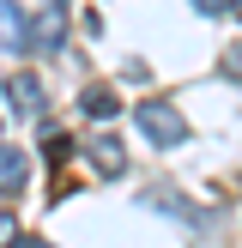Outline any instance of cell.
Wrapping results in <instances>:
<instances>
[{
	"instance_id": "obj_6",
	"label": "cell",
	"mask_w": 242,
	"mask_h": 248,
	"mask_svg": "<svg viewBox=\"0 0 242 248\" xmlns=\"http://www.w3.org/2000/svg\"><path fill=\"white\" fill-rule=\"evenodd\" d=\"M0 43H6L12 55H24V48H30V18H24V12L12 6V0L0 6Z\"/></svg>"
},
{
	"instance_id": "obj_1",
	"label": "cell",
	"mask_w": 242,
	"mask_h": 248,
	"mask_svg": "<svg viewBox=\"0 0 242 248\" xmlns=\"http://www.w3.org/2000/svg\"><path fill=\"white\" fill-rule=\"evenodd\" d=\"M133 121H139V133H145L151 145H182V140H188V121H182L164 97H145V103L133 109Z\"/></svg>"
},
{
	"instance_id": "obj_7",
	"label": "cell",
	"mask_w": 242,
	"mask_h": 248,
	"mask_svg": "<svg viewBox=\"0 0 242 248\" xmlns=\"http://www.w3.org/2000/svg\"><path fill=\"white\" fill-rule=\"evenodd\" d=\"M79 109H85V115H91V121H109V115H115V109H121V97L109 91V85H91V91L79 97Z\"/></svg>"
},
{
	"instance_id": "obj_2",
	"label": "cell",
	"mask_w": 242,
	"mask_h": 248,
	"mask_svg": "<svg viewBox=\"0 0 242 248\" xmlns=\"http://www.w3.org/2000/svg\"><path fill=\"white\" fill-rule=\"evenodd\" d=\"M67 43V0H43V12L30 18V48L36 55H55Z\"/></svg>"
},
{
	"instance_id": "obj_9",
	"label": "cell",
	"mask_w": 242,
	"mask_h": 248,
	"mask_svg": "<svg viewBox=\"0 0 242 248\" xmlns=\"http://www.w3.org/2000/svg\"><path fill=\"white\" fill-rule=\"evenodd\" d=\"M12 236H18V218H12V212H0V242H12Z\"/></svg>"
},
{
	"instance_id": "obj_8",
	"label": "cell",
	"mask_w": 242,
	"mask_h": 248,
	"mask_svg": "<svg viewBox=\"0 0 242 248\" xmlns=\"http://www.w3.org/2000/svg\"><path fill=\"white\" fill-rule=\"evenodd\" d=\"M194 12L200 18H218V12H230V0H194Z\"/></svg>"
},
{
	"instance_id": "obj_5",
	"label": "cell",
	"mask_w": 242,
	"mask_h": 248,
	"mask_svg": "<svg viewBox=\"0 0 242 248\" xmlns=\"http://www.w3.org/2000/svg\"><path fill=\"white\" fill-rule=\"evenodd\" d=\"M6 97H12V115H43V79L36 73H18L6 85Z\"/></svg>"
},
{
	"instance_id": "obj_3",
	"label": "cell",
	"mask_w": 242,
	"mask_h": 248,
	"mask_svg": "<svg viewBox=\"0 0 242 248\" xmlns=\"http://www.w3.org/2000/svg\"><path fill=\"white\" fill-rule=\"evenodd\" d=\"M85 157H91L97 176H121V170H127V152H121V140H109V133L85 140Z\"/></svg>"
},
{
	"instance_id": "obj_4",
	"label": "cell",
	"mask_w": 242,
	"mask_h": 248,
	"mask_svg": "<svg viewBox=\"0 0 242 248\" xmlns=\"http://www.w3.org/2000/svg\"><path fill=\"white\" fill-rule=\"evenodd\" d=\"M24 182H30L24 145H0V194H24Z\"/></svg>"
},
{
	"instance_id": "obj_10",
	"label": "cell",
	"mask_w": 242,
	"mask_h": 248,
	"mask_svg": "<svg viewBox=\"0 0 242 248\" xmlns=\"http://www.w3.org/2000/svg\"><path fill=\"white\" fill-rule=\"evenodd\" d=\"M230 12H236V18H242V0H230Z\"/></svg>"
}]
</instances>
